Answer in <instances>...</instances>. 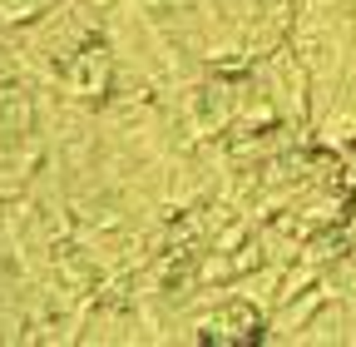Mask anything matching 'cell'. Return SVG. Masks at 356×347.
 <instances>
[{"label": "cell", "mask_w": 356, "mask_h": 347, "mask_svg": "<svg viewBox=\"0 0 356 347\" xmlns=\"http://www.w3.org/2000/svg\"><path fill=\"white\" fill-rule=\"evenodd\" d=\"M60 0H0V30H25L40 15H50Z\"/></svg>", "instance_id": "cell-3"}, {"label": "cell", "mask_w": 356, "mask_h": 347, "mask_svg": "<svg viewBox=\"0 0 356 347\" xmlns=\"http://www.w3.org/2000/svg\"><path fill=\"white\" fill-rule=\"evenodd\" d=\"M114 70H119V55L109 50V40L95 35L89 45L74 50V60L60 70V84L74 105H99L109 100V84H114Z\"/></svg>", "instance_id": "cell-2"}, {"label": "cell", "mask_w": 356, "mask_h": 347, "mask_svg": "<svg viewBox=\"0 0 356 347\" xmlns=\"http://www.w3.org/2000/svg\"><path fill=\"white\" fill-rule=\"evenodd\" d=\"M252 75H257L262 90L277 100L282 119H292V124H307V119H312V70H307V60L297 55L292 40H287V45H277L273 55L252 60Z\"/></svg>", "instance_id": "cell-1"}]
</instances>
